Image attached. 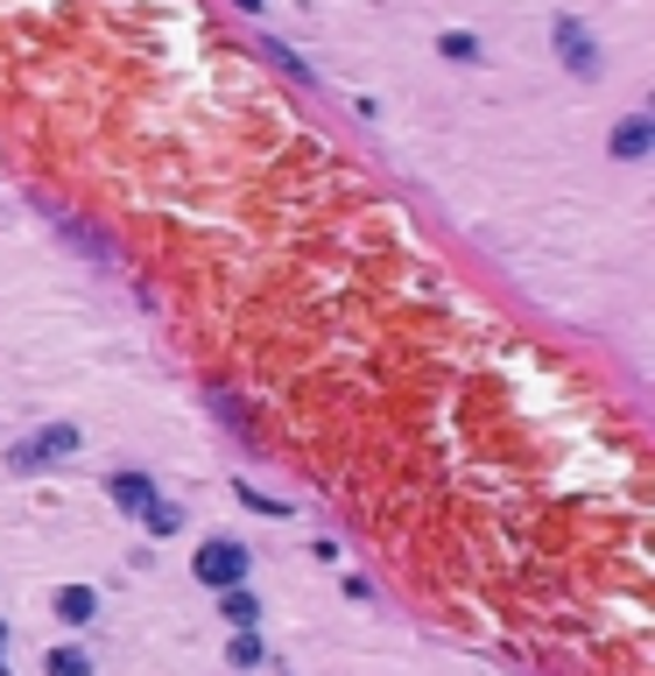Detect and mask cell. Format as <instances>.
<instances>
[{
    "instance_id": "obj_1",
    "label": "cell",
    "mask_w": 655,
    "mask_h": 676,
    "mask_svg": "<svg viewBox=\"0 0 655 676\" xmlns=\"http://www.w3.org/2000/svg\"><path fill=\"white\" fill-rule=\"evenodd\" d=\"M79 423H43V430H29L22 444L8 451L14 472H35V466H64V458H79Z\"/></svg>"
},
{
    "instance_id": "obj_2",
    "label": "cell",
    "mask_w": 655,
    "mask_h": 676,
    "mask_svg": "<svg viewBox=\"0 0 655 676\" xmlns=\"http://www.w3.org/2000/svg\"><path fill=\"white\" fill-rule=\"evenodd\" d=\"M247 543H233V535H211V543H198V557H190V578L198 585H211V592H226V585H240L247 578Z\"/></svg>"
},
{
    "instance_id": "obj_3",
    "label": "cell",
    "mask_w": 655,
    "mask_h": 676,
    "mask_svg": "<svg viewBox=\"0 0 655 676\" xmlns=\"http://www.w3.org/2000/svg\"><path fill=\"white\" fill-rule=\"evenodd\" d=\"M50 613H56L64 627H92V621H100V592H92V585H56Z\"/></svg>"
},
{
    "instance_id": "obj_4",
    "label": "cell",
    "mask_w": 655,
    "mask_h": 676,
    "mask_svg": "<svg viewBox=\"0 0 655 676\" xmlns=\"http://www.w3.org/2000/svg\"><path fill=\"white\" fill-rule=\"evenodd\" d=\"M106 493L121 500V514H134V521H142V508H148V500H163L148 472H113V479H106Z\"/></svg>"
},
{
    "instance_id": "obj_5",
    "label": "cell",
    "mask_w": 655,
    "mask_h": 676,
    "mask_svg": "<svg viewBox=\"0 0 655 676\" xmlns=\"http://www.w3.org/2000/svg\"><path fill=\"white\" fill-rule=\"evenodd\" d=\"M557 50H564V64L578 71V79H592V71H600V50H592V35L578 29V22H557Z\"/></svg>"
},
{
    "instance_id": "obj_6",
    "label": "cell",
    "mask_w": 655,
    "mask_h": 676,
    "mask_svg": "<svg viewBox=\"0 0 655 676\" xmlns=\"http://www.w3.org/2000/svg\"><path fill=\"white\" fill-rule=\"evenodd\" d=\"M648 148H655V113H627L621 134H613V156L634 163V156H648Z\"/></svg>"
},
{
    "instance_id": "obj_7",
    "label": "cell",
    "mask_w": 655,
    "mask_h": 676,
    "mask_svg": "<svg viewBox=\"0 0 655 676\" xmlns=\"http://www.w3.org/2000/svg\"><path fill=\"white\" fill-rule=\"evenodd\" d=\"M219 613H226L233 627H254V621H261V599L247 592V585H226V592H219Z\"/></svg>"
},
{
    "instance_id": "obj_8",
    "label": "cell",
    "mask_w": 655,
    "mask_h": 676,
    "mask_svg": "<svg viewBox=\"0 0 655 676\" xmlns=\"http://www.w3.org/2000/svg\"><path fill=\"white\" fill-rule=\"evenodd\" d=\"M43 669H50V676H92V655H85L79 642H64V648L43 655Z\"/></svg>"
},
{
    "instance_id": "obj_9",
    "label": "cell",
    "mask_w": 655,
    "mask_h": 676,
    "mask_svg": "<svg viewBox=\"0 0 655 676\" xmlns=\"http://www.w3.org/2000/svg\"><path fill=\"white\" fill-rule=\"evenodd\" d=\"M437 50H445L451 64H479V35H466V29H445V35H437Z\"/></svg>"
},
{
    "instance_id": "obj_10",
    "label": "cell",
    "mask_w": 655,
    "mask_h": 676,
    "mask_svg": "<svg viewBox=\"0 0 655 676\" xmlns=\"http://www.w3.org/2000/svg\"><path fill=\"white\" fill-rule=\"evenodd\" d=\"M142 521H148V535H177V529H184V508H169V500H148Z\"/></svg>"
},
{
    "instance_id": "obj_11",
    "label": "cell",
    "mask_w": 655,
    "mask_h": 676,
    "mask_svg": "<svg viewBox=\"0 0 655 676\" xmlns=\"http://www.w3.org/2000/svg\"><path fill=\"white\" fill-rule=\"evenodd\" d=\"M226 663H233V669H254V663H261V634H254V627H240V634H233V648H226Z\"/></svg>"
},
{
    "instance_id": "obj_12",
    "label": "cell",
    "mask_w": 655,
    "mask_h": 676,
    "mask_svg": "<svg viewBox=\"0 0 655 676\" xmlns=\"http://www.w3.org/2000/svg\"><path fill=\"white\" fill-rule=\"evenodd\" d=\"M233 493H240V500H247V508H254V514H289L282 500H268V493L254 487V479H233Z\"/></svg>"
},
{
    "instance_id": "obj_13",
    "label": "cell",
    "mask_w": 655,
    "mask_h": 676,
    "mask_svg": "<svg viewBox=\"0 0 655 676\" xmlns=\"http://www.w3.org/2000/svg\"><path fill=\"white\" fill-rule=\"evenodd\" d=\"M0 648H8V621H0ZM0 676H8V663H0Z\"/></svg>"
}]
</instances>
